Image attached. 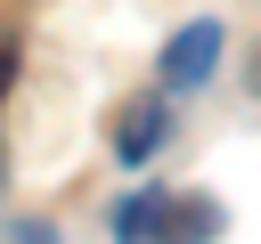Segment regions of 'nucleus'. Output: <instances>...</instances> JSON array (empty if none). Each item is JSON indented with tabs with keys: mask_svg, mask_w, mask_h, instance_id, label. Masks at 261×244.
I'll use <instances>...</instances> for the list:
<instances>
[{
	"mask_svg": "<svg viewBox=\"0 0 261 244\" xmlns=\"http://www.w3.org/2000/svg\"><path fill=\"white\" fill-rule=\"evenodd\" d=\"M245 81H253V98H261V49H253V65H245Z\"/></svg>",
	"mask_w": 261,
	"mask_h": 244,
	"instance_id": "obj_3",
	"label": "nucleus"
},
{
	"mask_svg": "<svg viewBox=\"0 0 261 244\" xmlns=\"http://www.w3.org/2000/svg\"><path fill=\"white\" fill-rule=\"evenodd\" d=\"M212 65H220V24L212 16L204 24H179L163 41V89H196V81H212Z\"/></svg>",
	"mask_w": 261,
	"mask_h": 244,
	"instance_id": "obj_1",
	"label": "nucleus"
},
{
	"mask_svg": "<svg viewBox=\"0 0 261 244\" xmlns=\"http://www.w3.org/2000/svg\"><path fill=\"white\" fill-rule=\"evenodd\" d=\"M163 130H171V114H163V98H139V106L122 114V130H114V155H122V163L139 171V163H147V155L163 146Z\"/></svg>",
	"mask_w": 261,
	"mask_h": 244,
	"instance_id": "obj_2",
	"label": "nucleus"
}]
</instances>
